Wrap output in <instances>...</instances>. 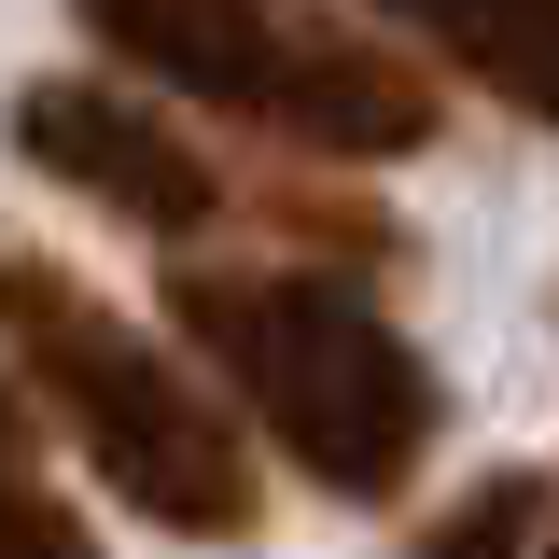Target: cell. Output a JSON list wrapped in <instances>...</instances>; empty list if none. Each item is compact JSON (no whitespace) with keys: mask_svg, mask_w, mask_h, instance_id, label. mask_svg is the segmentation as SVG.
Segmentation results:
<instances>
[{"mask_svg":"<svg viewBox=\"0 0 559 559\" xmlns=\"http://www.w3.org/2000/svg\"><path fill=\"white\" fill-rule=\"evenodd\" d=\"M168 336L252 433V462L280 448L322 503H406L448 433V378L419 336L308 252H168Z\"/></svg>","mask_w":559,"mask_h":559,"instance_id":"1","label":"cell"},{"mask_svg":"<svg viewBox=\"0 0 559 559\" xmlns=\"http://www.w3.org/2000/svg\"><path fill=\"white\" fill-rule=\"evenodd\" d=\"M0 378L84 448V476L127 518L182 532V546H238L266 518V462L224 419V392L168 336H140L98 280H70L57 252H0Z\"/></svg>","mask_w":559,"mask_h":559,"instance_id":"2","label":"cell"},{"mask_svg":"<svg viewBox=\"0 0 559 559\" xmlns=\"http://www.w3.org/2000/svg\"><path fill=\"white\" fill-rule=\"evenodd\" d=\"M70 14L140 98L224 112L322 168H392V154H433L448 127L433 70L349 0H70Z\"/></svg>","mask_w":559,"mask_h":559,"instance_id":"3","label":"cell"},{"mask_svg":"<svg viewBox=\"0 0 559 559\" xmlns=\"http://www.w3.org/2000/svg\"><path fill=\"white\" fill-rule=\"evenodd\" d=\"M14 154L57 182V197L140 224L154 252H224V224H252V182H224L168 98L140 84H98V70H43L14 84Z\"/></svg>","mask_w":559,"mask_h":559,"instance_id":"4","label":"cell"},{"mask_svg":"<svg viewBox=\"0 0 559 559\" xmlns=\"http://www.w3.org/2000/svg\"><path fill=\"white\" fill-rule=\"evenodd\" d=\"M349 14H378L419 70H462L476 98L559 127V0H349Z\"/></svg>","mask_w":559,"mask_h":559,"instance_id":"5","label":"cell"},{"mask_svg":"<svg viewBox=\"0 0 559 559\" xmlns=\"http://www.w3.org/2000/svg\"><path fill=\"white\" fill-rule=\"evenodd\" d=\"M406 559H546V489L532 476H476L433 503V532H419Z\"/></svg>","mask_w":559,"mask_h":559,"instance_id":"6","label":"cell"},{"mask_svg":"<svg viewBox=\"0 0 559 559\" xmlns=\"http://www.w3.org/2000/svg\"><path fill=\"white\" fill-rule=\"evenodd\" d=\"M0 559H98V532L43 489V462H28V476H0Z\"/></svg>","mask_w":559,"mask_h":559,"instance_id":"7","label":"cell"},{"mask_svg":"<svg viewBox=\"0 0 559 559\" xmlns=\"http://www.w3.org/2000/svg\"><path fill=\"white\" fill-rule=\"evenodd\" d=\"M0 476H28V392L0 378Z\"/></svg>","mask_w":559,"mask_h":559,"instance_id":"8","label":"cell"},{"mask_svg":"<svg viewBox=\"0 0 559 559\" xmlns=\"http://www.w3.org/2000/svg\"><path fill=\"white\" fill-rule=\"evenodd\" d=\"M546 559H559V518H546Z\"/></svg>","mask_w":559,"mask_h":559,"instance_id":"9","label":"cell"}]
</instances>
